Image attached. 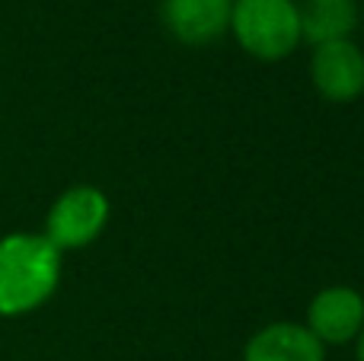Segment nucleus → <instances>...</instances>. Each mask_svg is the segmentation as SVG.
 Wrapping results in <instances>:
<instances>
[{
	"instance_id": "obj_1",
	"label": "nucleus",
	"mask_w": 364,
	"mask_h": 361,
	"mask_svg": "<svg viewBox=\"0 0 364 361\" xmlns=\"http://www.w3.org/2000/svg\"><path fill=\"white\" fill-rule=\"evenodd\" d=\"M64 256L42 230H10L0 237V320L38 313L58 294Z\"/></svg>"
},
{
	"instance_id": "obj_2",
	"label": "nucleus",
	"mask_w": 364,
	"mask_h": 361,
	"mask_svg": "<svg viewBox=\"0 0 364 361\" xmlns=\"http://www.w3.org/2000/svg\"><path fill=\"white\" fill-rule=\"evenodd\" d=\"M227 36L252 61H288L304 45L297 0H233Z\"/></svg>"
},
{
	"instance_id": "obj_3",
	"label": "nucleus",
	"mask_w": 364,
	"mask_h": 361,
	"mask_svg": "<svg viewBox=\"0 0 364 361\" xmlns=\"http://www.w3.org/2000/svg\"><path fill=\"white\" fill-rule=\"evenodd\" d=\"M112 221V202L93 183H74L58 192L48 205V215L42 224V237L61 256L87 249L106 234Z\"/></svg>"
},
{
	"instance_id": "obj_4",
	"label": "nucleus",
	"mask_w": 364,
	"mask_h": 361,
	"mask_svg": "<svg viewBox=\"0 0 364 361\" xmlns=\"http://www.w3.org/2000/svg\"><path fill=\"white\" fill-rule=\"evenodd\" d=\"M310 87L333 106H348L364 96V48L355 38L323 42L307 58Z\"/></svg>"
},
{
	"instance_id": "obj_5",
	"label": "nucleus",
	"mask_w": 364,
	"mask_h": 361,
	"mask_svg": "<svg viewBox=\"0 0 364 361\" xmlns=\"http://www.w3.org/2000/svg\"><path fill=\"white\" fill-rule=\"evenodd\" d=\"M304 326L323 349L355 345L364 330V294L352 285H326L310 298Z\"/></svg>"
},
{
	"instance_id": "obj_6",
	"label": "nucleus",
	"mask_w": 364,
	"mask_h": 361,
	"mask_svg": "<svg viewBox=\"0 0 364 361\" xmlns=\"http://www.w3.org/2000/svg\"><path fill=\"white\" fill-rule=\"evenodd\" d=\"M233 0H160V23L186 48H208L230 32Z\"/></svg>"
},
{
	"instance_id": "obj_7",
	"label": "nucleus",
	"mask_w": 364,
	"mask_h": 361,
	"mask_svg": "<svg viewBox=\"0 0 364 361\" xmlns=\"http://www.w3.org/2000/svg\"><path fill=\"white\" fill-rule=\"evenodd\" d=\"M240 361H329L326 349L294 320H275L259 326L243 343Z\"/></svg>"
},
{
	"instance_id": "obj_8",
	"label": "nucleus",
	"mask_w": 364,
	"mask_h": 361,
	"mask_svg": "<svg viewBox=\"0 0 364 361\" xmlns=\"http://www.w3.org/2000/svg\"><path fill=\"white\" fill-rule=\"evenodd\" d=\"M304 45L339 42L355 38V29L361 26V4L358 0H297Z\"/></svg>"
},
{
	"instance_id": "obj_9",
	"label": "nucleus",
	"mask_w": 364,
	"mask_h": 361,
	"mask_svg": "<svg viewBox=\"0 0 364 361\" xmlns=\"http://www.w3.org/2000/svg\"><path fill=\"white\" fill-rule=\"evenodd\" d=\"M355 361H364V330H361V336L355 339Z\"/></svg>"
},
{
	"instance_id": "obj_10",
	"label": "nucleus",
	"mask_w": 364,
	"mask_h": 361,
	"mask_svg": "<svg viewBox=\"0 0 364 361\" xmlns=\"http://www.w3.org/2000/svg\"><path fill=\"white\" fill-rule=\"evenodd\" d=\"M361 19H364V6H361Z\"/></svg>"
}]
</instances>
